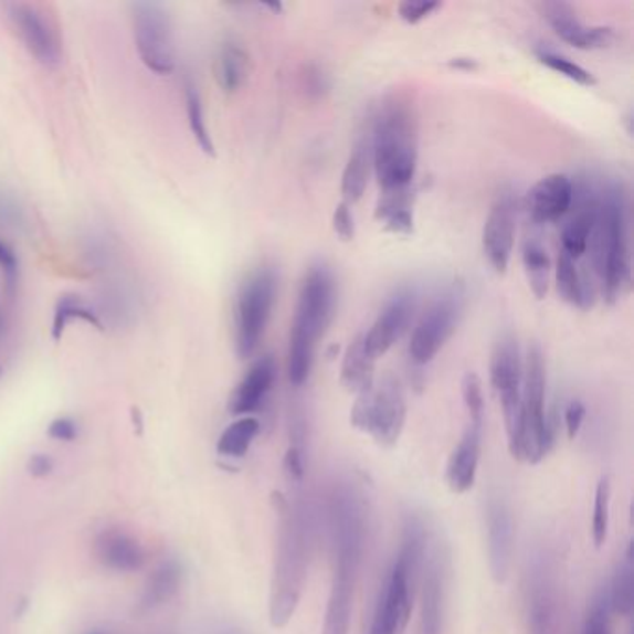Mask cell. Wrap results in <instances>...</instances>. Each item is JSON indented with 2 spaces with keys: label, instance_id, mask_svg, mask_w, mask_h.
Returning <instances> with one entry per match:
<instances>
[{
  "label": "cell",
  "instance_id": "cell-1",
  "mask_svg": "<svg viewBox=\"0 0 634 634\" xmlns=\"http://www.w3.org/2000/svg\"><path fill=\"white\" fill-rule=\"evenodd\" d=\"M279 527H277L276 562L271 584V623L287 627L300 605L311 558V517L306 505L274 494Z\"/></svg>",
  "mask_w": 634,
  "mask_h": 634
},
{
  "label": "cell",
  "instance_id": "cell-2",
  "mask_svg": "<svg viewBox=\"0 0 634 634\" xmlns=\"http://www.w3.org/2000/svg\"><path fill=\"white\" fill-rule=\"evenodd\" d=\"M337 306V283L326 263L309 266L302 279L293 326L288 335L287 374L294 388L311 377L317 345L328 331Z\"/></svg>",
  "mask_w": 634,
  "mask_h": 634
},
{
  "label": "cell",
  "instance_id": "cell-3",
  "mask_svg": "<svg viewBox=\"0 0 634 634\" xmlns=\"http://www.w3.org/2000/svg\"><path fill=\"white\" fill-rule=\"evenodd\" d=\"M372 171L382 190L408 189L418 173L419 127L410 101L393 97L380 108L370 138Z\"/></svg>",
  "mask_w": 634,
  "mask_h": 634
},
{
  "label": "cell",
  "instance_id": "cell-4",
  "mask_svg": "<svg viewBox=\"0 0 634 634\" xmlns=\"http://www.w3.org/2000/svg\"><path fill=\"white\" fill-rule=\"evenodd\" d=\"M593 274L606 304H616L631 287V239L627 203L616 189L600 200L590 242ZM587 250V252H588Z\"/></svg>",
  "mask_w": 634,
  "mask_h": 634
},
{
  "label": "cell",
  "instance_id": "cell-5",
  "mask_svg": "<svg viewBox=\"0 0 634 634\" xmlns=\"http://www.w3.org/2000/svg\"><path fill=\"white\" fill-rule=\"evenodd\" d=\"M408 418V402L402 382L393 374H385L380 382L358 394L350 412L353 429L369 434L378 445L399 443Z\"/></svg>",
  "mask_w": 634,
  "mask_h": 634
},
{
  "label": "cell",
  "instance_id": "cell-6",
  "mask_svg": "<svg viewBox=\"0 0 634 634\" xmlns=\"http://www.w3.org/2000/svg\"><path fill=\"white\" fill-rule=\"evenodd\" d=\"M546 358L538 345H532L524 363V402H521V440L519 462L540 464L552 445L551 426L546 415Z\"/></svg>",
  "mask_w": 634,
  "mask_h": 634
},
{
  "label": "cell",
  "instance_id": "cell-7",
  "mask_svg": "<svg viewBox=\"0 0 634 634\" xmlns=\"http://www.w3.org/2000/svg\"><path fill=\"white\" fill-rule=\"evenodd\" d=\"M277 274L263 265L247 274L236 294L235 345L239 358H252L265 337L276 304Z\"/></svg>",
  "mask_w": 634,
  "mask_h": 634
},
{
  "label": "cell",
  "instance_id": "cell-8",
  "mask_svg": "<svg viewBox=\"0 0 634 634\" xmlns=\"http://www.w3.org/2000/svg\"><path fill=\"white\" fill-rule=\"evenodd\" d=\"M329 527L334 540L335 570L358 575L367 538L363 495L350 482L335 484L329 494Z\"/></svg>",
  "mask_w": 634,
  "mask_h": 634
},
{
  "label": "cell",
  "instance_id": "cell-9",
  "mask_svg": "<svg viewBox=\"0 0 634 634\" xmlns=\"http://www.w3.org/2000/svg\"><path fill=\"white\" fill-rule=\"evenodd\" d=\"M489 380L499 394L505 415L508 448L517 459L521 440V402H524V358L514 334L500 335L489 358Z\"/></svg>",
  "mask_w": 634,
  "mask_h": 634
},
{
  "label": "cell",
  "instance_id": "cell-10",
  "mask_svg": "<svg viewBox=\"0 0 634 634\" xmlns=\"http://www.w3.org/2000/svg\"><path fill=\"white\" fill-rule=\"evenodd\" d=\"M130 21L141 64L157 75L176 70V35L170 10L162 2H133Z\"/></svg>",
  "mask_w": 634,
  "mask_h": 634
},
{
  "label": "cell",
  "instance_id": "cell-11",
  "mask_svg": "<svg viewBox=\"0 0 634 634\" xmlns=\"http://www.w3.org/2000/svg\"><path fill=\"white\" fill-rule=\"evenodd\" d=\"M464 288L453 285L426 307V311L419 318L418 326L413 328L410 348H408L413 364L424 367L430 361H434L435 356L445 348L454 331L458 329L459 320L464 315Z\"/></svg>",
  "mask_w": 634,
  "mask_h": 634
},
{
  "label": "cell",
  "instance_id": "cell-12",
  "mask_svg": "<svg viewBox=\"0 0 634 634\" xmlns=\"http://www.w3.org/2000/svg\"><path fill=\"white\" fill-rule=\"evenodd\" d=\"M529 634H562V600L557 568L546 552L532 558L525 588Z\"/></svg>",
  "mask_w": 634,
  "mask_h": 634
},
{
  "label": "cell",
  "instance_id": "cell-13",
  "mask_svg": "<svg viewBox=\"0 0 634 634\" xmlns=\"http://www.w3.org/2000/svg\"><path fill=\"white\" fill-rule=\"evenodd\" d=\"M8 18L30 56H34L45 67H56L60 64L62 42L59 27L42 7L29 2H13L8 7Z\"/></svg>",
  "mask_w": 634,
  "mask_h": 634
},
{
  "label": "cell",
  "instance_id": "cell-14",
  "mask_svg": "<svg viewBox=\"0 0 634 634\" xmlns=\"http://www.w3.org/2000/svg\"><path fill=\"white\" fill-rule=\"evenodd\" d=\"M517 211L510 192H503L489 209L482 230V250L497 274H506L516 244Z\"/></svg>",
  "mask_w": 634,
  "mask_h": 634
},
{
  "label": "cell",
  "instance_id": "cell-15",
  "mask_svg": "<svg viewBox=\"0 0 634 634\" xmlns=\"http://www.w3.org/2000/svg\"><path fill=\"white\" fill-rule=\"evenodd\" d=\"M415 309H418L415 294L410 293V290H400V293L394 294L393 298L380 311L377 320L372 323L369 331L363 335L367 352L374 359L385 356L402 339V335L408 331Z\"/></svg>",
  "mask_w": 634,
  "mask_h": 634
},
{
  "label": "cell",
  "instance_id": "cell-16",
  "mask_svg": "<svg viewBox=\"0 0 634 634\" xmlns=\"http://www.w3.org/2000/svg\"><path fill=\"white\" fill-rule=\"evenodd\" d=\"M538 8L554 34L571 47L598 51L609 49L616 42V30L612 27H588L566 2H541Z\"/></svg>",
  "mask_w": 634,
  "mask_h": 634
},
{
  "label": "cell",
  "instance_id": "cell-17",
  "mask_svg": "<svg viewBox=\"0 0 634 634\" xmlns=\"http://www.w3.org/2000/svg\"><path fill=\"white\" fill-rule=\"evenodd\" d=\"M488 527V562L492 577L497 584L508 579L514 552V517L510 506L500 495H495L486 506Z\"/></svg>",
  "mask_w": 634,
  "mask_h": 634
},
{
  "label": "cell",
  "instance_id": "cell-18",
  "mask_svg": "<svg viewBox=\"0 0 634 634\" xmlns=\"http://www.w3.org/2000/svg\"><path fill=\"white\" fill-rule=\"evenodd\" d=\"M575 200V184L566 173H551L540 181L527 194V212L536 225L557 222L566 216Z\"/></svg>",
  "mask_w": 634,
  "mask_h": 634
},
{
  "label": "cell",
  "instance_id": "cell-19",
  "mask_svg": "<svg viewBox=\"0 0 634 634\" xmlns=\"http://www.w3.org/2000/svg\"><path fill=\"white\" fill-rule=\"evenodd\" d=\"M277 378V363L272 353H265L253 361L235 391L231 393L230 412L239 418H250L265 404Z\"/></svg>",
  "mask_w": 634,
  "mask_h": 634
},
{
  "label": "cell",
  "instance_id": "cell-20",
  "mask_svg": "<svg viewBox=\"0 0 634 634\" xmlns=\"http://www.w3.org/2000/svg\"><path fill=\"white\" fill-rule=\"evenodd\" d=\"M94 552L101 564L118 573H135L146 564V551L140 541L125 530H103L95 538Z\"/></svg>",
  "mask_w": 634,
  "mask_h": 634
},
{
  "label": "cell",
  "instance_id": "cell-21",
  "mask_svg": "<svg viewBox=\"0 0 634 634\" xmlns=\"http://www.w3.org/2000/svg\"><path fill=\"white\" fill-rule=\"evenodd\" d=\"M480 445L482 426L469 424L446 464V484L453 494H467L475 486Z\"/></svg>",
  "mask_w": 634,
  "mask_h": 634
},
{
  "label": "cell",
  "instance_id": "cell-22",
  "mask_svg": "<svg viewBox=\"0 0 634 634\" xmlns=\"http://www.w3.org/2000/svg\"><path fill=\"white\" fill-rule=\"evenodd\" d=\"M443 598H445V560L440 549H435L424 571L421 634H441Z\"/></svg>",
  "mask_w": 634,
  "mask_h": 634
},
{
  "label": "cell",
  "instance_id": "cell-23",
  "mask_svg": "<svg viewBox=\"0 0 634 634\" xmlns=\"http://www.w3.org/2000/svg\"><path fill=\"white\" fill-rule=\"evenodd\" d=\"M356 577L347 571L335 570L331 592H329L323 634H348L352 617L353 588Z\"/></svg>",
  "mask_w": 634,
  "mask_h": 634
},
{
  "label": "cell",
  "instance_id": "cell-24",
  "mask_svg": "<svg viewBox=\"0 0 634 634\" xmlns=\"http://www.w3.org/2000/svg\"><path fill=\"white\" fill-rule=\"evenodd\" d=\"M377 359L372 358L364 348L363 335L353 337L342 356L341 385L348 393L358 394L369 391L374 385Z\"/></svg>",
  "mask_w": 634,
  "mask_h": 634
},
{
  "label": "cell",
  "instance_id": "cell-25",
  "mask_svg": "<svg viewBox=\"0 0 634 634\" xmlns=\"http://www.w3.org/2000/svg\"><path fill=\"white\" fill-rule=\"evenodd\" d=\"M557 288L560 298L570 306L590 309L595 304V287L588 274L579 271L575 258L560 252L557 261Z\"/></svg>",
  "mask_w": 634,
  "mask_h": 634
},
{
  "label": "cell",
  "instance_id": "cell-26",
  "mask_svg": "<svg viewBox=\"0 0 634 634\" xmlns=\"http://www.w3.org/2000/svg\"><path fill=\"white\" fill-rule=\"evenodd\" d=\"M250 73V56L241 43L230 38L218 49L214 75L216 83L225 94H236L246 83Z\"/></svg>",
  "mask_w": 634,
  "mask_h": 634
},
{
  "label": "cell",
  "instance_id": "cell-27",
  "mask_svg": "<svg viewBox=\"0 0 634 634\" xmlns=\"http://www.w3.org/2000/svg\"><path fill=\"white\" fill-rule=\"evenodd\" d=\"M600 209V198H584L570 222L566 223L562 230V252L571 258H581L588 250V242L592 235L595 218Z\"/></svg>",
  "mask_w": 634,
  "mask_h": 634
},
{
  "label": "cell",
  "instance_id": "cell-28",
  "mask_svg": "<svg viewBox=\"0 0 634 634\" xmlns=\"http://www.w3.org/2000/svg\"><path fill=\"white\" fill-rule=\"evenodd\" d=\"M370 173H372V149L370 140L359 141L348 157L347 166L342 170L341 194L342 201L352 207L363 198L364 190L369 187Z\"/></svg>",
  "mask_w": 634,
  "mask_h": 634
},
{
  "label": "cell",
  "instance_id": "cell-29",
  "mask_svg": "<svg viewBox=\"0 0 634 634\" xmlns=\"http://www.w3.org/2000/svg\"><path fill=\"white\" fill-rule=\"evenodd\" d=\"M182 582V568L176 560H165L147 577L140 606L144 611H154L176 598Z\"/></svg>",
  "mask_w": 634,
  "mask_h": 634
},
{
  "label": "cell",
  "instance_id": "cell-30",
  "mask_svg": "<svg viewBox=\"0 0 634 634\" xmlns=\"http://www.w3.org/2000/svg\"><path fill=\"white\" fill-rule=\"evenodd\" d=\"M521 258H524L525 274L529 279L530 290L538 300H543L549 290V272H551V258L546 246L535 236H527Z\"/></svg>",
  "mask_w": 634,
  "mask_h": 634
},
{
  "label": "cell",
  "instance_id": "cell-31",
  "mask_svg": "<svg viewBox=\"0 0 634 634\" xmlns=\"http://www.w3.org/2000/svg\"><path fill=\"white\" fill-rule=\"evenodd\" d=\"M612 612L620 616H631L634 606V554L633 543H628L622 562L617 564L616 575L609 587Z\"/></svg>",
  "mask_w": 634,
  "mask_h": 634
},
{
  "label": "cell",
  "instance_id": "cell-32",
  "mask_svg": "<svg viewBox=\"0 0 634 634\" xmlns=\"http://www.w3.org/2000/svg\"><path fill=\"white\" fill-rule=\"evenodd\" d=\"M75 318L88 323L94 328L103 329L99 313H95L77 294H64V296H60V300L56 302V307H54L53 328H51L54 341L62 339L65 328Z\"/></svg>",
  "mask_w": 634,
  "mask_h": 634
},
{
  "label": "cell",
  "instance_id": "cell-33",
  "mask_svg": "<svg viewBox=\"0 0 634 634\" xmlns=\"http://www.w3.org/2000/svg\"><path fill=\"white\" fill-rule=\"evenodd\" d=\"M261 432V423L255 418L236 419L223 430L216 443L218 454L225 458H242L246 456L250 446Z\"/></svg>",
  "mask_w": 634,
  "mask_h": 634
},
{
  "label": "cell",
  "instance_id": "cell-34",
  "mask_svg": "<svg viewBox=\"0 0 634 634\" xmlns=\"http://www.w3.org/2000/svg\"><path fill=\"white\" fill-rule=\"evenodd\" d=\"M184 101H187V116H189L190 130H192L194 140L198 141V146L201 147L203 154L214 157L216 149H214V141H212L209 125H207L203 101H201V95L196 88V84L190 83V81L184 86Z\"/></svg>",
  "mask_w": 634,
  "mask_h": 634
},
{
  "label": "cell",
  "instance_id": "cell-35",
  "mask_svg": "<svg viewBox=\"0 0 634 634\" xmlns=\"http://www.w3.org/2000/svg\"><path fill=\"white\" fill-rule=\"evenodd\" d=\"M611 495V478L601 476V480L598 482V488H595V499H593L592 538L595 547L605 546L606 536H609Z\"/></svg>",
  "mask_w": 634,
  "mask_h": 634
},
{
  "label": "cell",
  "instance_id": "cell-36",
  "mask_svg": "<svg viewBox=\"0 0 634 634\" xmlns=\"http://www.w3.org/2000/svg\"><path fill=\"white\" fill-rule=\"evenodd\" d=\"M536 59L540 64L546 65L549 70L554 71L562 77L570 78L573 83L581 84V86H593L595 77L590 71L584 70L582 65L577 64L573 60L568 59L564 54L554 53L549 49H536Z\"/></svg>",
  "mask_w": 634,
  "mask_h": 634
},
{
  "label": "cell",
  "instance_id": "cell-37",
  "mask_svg": "<svg viewBox=\"0 0 634 634\" xmlns=\"http://www.w3.org/2000/svg\"><path fill=\"white\" fill-rule=\"evenodd\" d=\"M611 614L609 587L601 588L600 592L593 595L592 603H590L582 634H611Z\"/></svg>",
  "mask_w": 634,
  "mask_h": 634
},
{
  "label": "cell",
  "instance_id": "cell-38",
  "mask_svg": "<svg viewBox=\"0 0 634 634\" xmlns=\"http://www.w3.org/2000/svg\"><path fill=\"white\" fill-rule=\"evenodd\" d=\"M413 200H415V192L412 187L408 189L397 190H382V194L378 198L377 216L378 222H385L388 218L399 214V212L413 211Z\"/></svg>",
  "mask_w": 634,
  "mask_h": 634
},
{
  "label": "cell",
  "instance_id": "cell-39",
  "mask_svg": "<svg viewBox=\"0 0 634 634\" xmlns=\"http://www.w3.org/2000/svg\"><path fill=\"white\" fill-rule=\"evenodd\" d=\"M462 397L469 413V424L484 426V413H486V402H484V391H482L480 378L476 372H467L462 380Z\"/></svg>",
  "mask_w": 634,
  "mask_h": 634
},
{
  "label": "cell",
  "instance_id": "cell-40",
  "mask_svg": "<svg viewBox=\"0 0 634 634\" xmlns=\"http://www.w3.org/2000/svg\"><path fill=\"white\" fill-rule=\"evenodd\" d=\"M283 469L288 480L294 484H300L306 476V456H304V446L302 443H293L288 446L287 454L283 458Z\"/></svg>",
  "mask_w": 634,
  "mask_h": 634
},
{
  "label": "cell",
  "instance_id": "cell-41",
  "mask_svg": "<svg viewBox=\"0 0 634 634\" xmlns=\"http://www.w3.org/2000/svg\"><path fill=\"white\" fill-rule=\"evenodd\" d=\"M441 2H432V0H426V2H412V0H405V2H400L399 4V15L402 21L408 24H418L423 21V19L429 18L435 10H440Z\"/></svg>",
  "mask_w": 634,
  "mask_h": 634
},
{
  "label": "cell",
  "instance_id": "cell-42",
  "mask_svg": "<svg viewBox=\"0 0 634 634\" xmlns=\"http://www.w3.org/2000/svg\"><path fill=\"white\" fill-rule=\"evenodd\" d=\"M350 209L352 207L341 201L339 205L335 207L334 216H331L335 233L345 242L353 241V236H356V223H353V214Z\"/></svg>",
  "mask_w": 634,
  "mask_h": 634
},
{
  "label": "cell",
  "instance_id": "cell-43",
  "mask_svg": "<svg viewBox=\"0 0 634 634\" xmlns=\"http://www.w3.org/2000/svg\"><path fill=\"white\" fill-rule=\"evenodd\" d=\"M370 634H400L397 616H394V612L391 611V606L383 601L382 595H380V601H378Z\"/></svg>",
  "mask_w": 634,
  "mask_h": 634
},
{
  "label": "cell",
  "instance_id": "cell-44",
  "mask_svg": "<svg viewBox=\"0 0 634 634\" xmlns=\"http://www.w3.org/2000/svg\"><path fill=\"white\" fill-rule=\"evenodd\" d=\"M47 434L51 440L71 443L78 437L77 421L71 418H56L53 423L49 424Z\"/></svg>",
  "mask_w": 634,
  "mask_h": 634
},
{
  "label": "cell",
  "instance_id": "cell-45",
  "mask_svg": "<svg viewBox=\"0 0 634 634\" xmlns=\"http://www.w3.org/2000/svg\"><path fill=\"white\" fill-rule=\"evenodd\" d=\"M584 419H587V405L582 404L581 400H571L564 413L566 430L570 440H575L577 434L581 432Z\"/></svg>",
  "mask_w": 634,
  "mask_h": 634
},
{
  "label": "cell",
  "instance_id": "cell-46",
  "mask_svg": "<svg viewBox=\"0 0 634 634\" xmlns=\"http://www.w3.org/2000/svg\"><path fill=\"white\" fill-rule=\"evenodd\" d=\"M304 88L311 97H323L328 94L329 78L320 67H307L306 75H304Z\"/></svg>",
  "mask_w": 634,
  "mask_h": 634
},
{
  "label": "cell",
  "instance_id": "cell-47",
  "mask_svg": "<svg viewBox=\"0 0 634 634\" xmlns=\"http://www.w3.org/2000/svg\"><path fill=\"white\" fill-rule=\"evenodd\" d=\"M27 471H29V475L34 476V478H45V476L51 475L54 471V459L51 458L49 454H34V456H30L29 462H27Z\"/></svg>",
  "mask_w": 634,
  "mask_h": 634
},
{
  "label": "cell",
  "instance_id": "cell-48",
  "mask_svg": "<svg viewBox=\"0 0 634 634\" xmlns=\"http://www.w3.org/2000/svg\"><path fill=\"white\" fill-rule=\"evenodd\" d=\"M18 257L12 247L8 246L7 242L0 241V268L12 277L18 272Z\"/></svg>",
  "mask_w": 634,
  "mask_h": 634
},
{
  "label": "cell",
  "instance_id": "cell-49",
  "mask_svg": "<svg viewBox=\"0 0 634 634\" xmlns=\"http://www.w3.org/2000/svg\"><path fill=\"white\" fill-rule=\"evenodd\" d=\"M446 65H448L451 70L465 71V73H473V71L480 67L478 60L469 59V56H456V59L448 60Z\"/></svg>",
  "mask_w": 634,
  "mask_h": 634
},
{
  "label": "cell",
  "instance_id": "cell-50",
  "mask_svg": "<svg viewBox=\"0 0 634 634\" xmlns=\"http://www.w3.org/2000/svg\"><path fill=\"white\" fill-rule=\"evenodd\" d=\"M130 415H133V424H135L136 432L141 434V430H144V419H141L140 410H138V408H133Z\"/></svg>",
  "mask_w": 634,
  "mask_h": 634
},
{
  "label": "cell",
  "instance_id": "cell-51",
  "mask_svg": "<svg viewBox=\"0 0 634 634\" xmlns=\"http://www.w3.org/2000/svg\"><path fill=\"white\" fill-rule=\"evenodd\" d=\"M265 8H268V10H272V12H283L282 2H266Z\"/></svg>",
  "mask_w": 634,
  "mask_h": 634
},
{
  "label": "cell",
  "instance_id": "cell-52",
  "mask_svg": "<svg viewBox=\"0 0 634 634\" xmlns=\"http://www.w3.org/2000/svg\"><path fill=\"white\" fill-rule=\"evenodd\" d=\"M4 331H7V317H4V311L0 309V337H2Z\"/></svg>",
  "mask_w": 634,
  "mask_h": 634
},
{
  "label": "cell",
  "instance_id": "cell-53",
  "mask_svg": "<svg viewBox=\"0 0 634 634\" xmlns=\"http://www.w3.org/2000/svg\"><path fill=\"white\" fill-rule=\"evenodd\" d=\"M27 606H29V601L27 600L19 601V611H15V614H18V616H23V612L24 609H27Z\"/></svg>",
  "mask_w": 634,
  "mask_h": 634
},
{
  "label": "cell",
  "instance_id": "cell-54",
  "mask_svg": "<svg viewBox=\"0 0 634 634\" xmlns=\"http://www.w3.org/2000/svg\"><path fill=\"white\" fill-rule=\"evenodd\" d=\"M223 634H242V633H239V631H228V633H223Z\"/></svg>",
  "mask_w": 634,
  "mask_h": 634
},
{
  "label": "cell",
  "instance_id": "cell-55",
  "mask_svg": "<svg viewBox=\"0 0 634 634\" xmlns=\"http://www.w3.org/2000/svg\"><path fill=\"white\" fill-rule=\"evenodd\" d=\"M0 378H2V367H0Z\"/></svg>",
  "mask_w": 634,
  "mask_h": 634
},
{
  "label": "cell",
  "instance_id": "cell-56",
  "mask_svg": "<svg viewBox=\"0 0 634 634\" xmlns=\"http://www.w3.org/2000/svg\"><path fill=\"white\" fill-rule=\"evenodd\" d=\"M89 634H101V633H89Z\"/></svg>",
  "mask_w": 634,
  "mask_h": 634
}]
</instances>
